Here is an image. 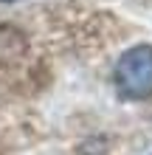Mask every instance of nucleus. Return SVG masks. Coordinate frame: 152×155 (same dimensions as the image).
Here are the masks:
<instances>
[{"mask_svg": "<svg viewBox=\"0 0 152 155\" xmlns=\"http://www.w3.org/2000/svg\"><path fill=\"white\" fill-rule=\"evenodd\" d=\"M115 85L127 99H149L152 96V45H135L124 51L115 62Z\"/></svg>", "mask_w": 152, "mask_h": 155, "instance_id": "obj_1", "label": "nucleus"}, {"mask_svg": "<svg viewBox=\"0 0 152 155\" xmlns=\"http://www.w3.org/2000/svg\"><path fill=\"white\" fill-rule=\"evenodd\" d=\"M0 3H14V0H0Z\"/></svg>", "mask_w": 152, "mask_h": 155, "instance_id": "obj_2", "label": "nucleus"}]
</instances>
